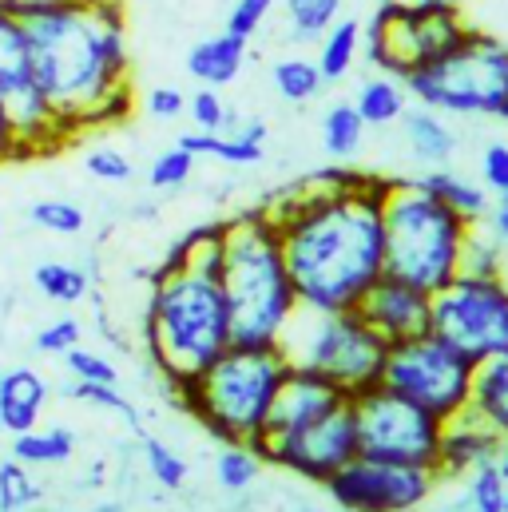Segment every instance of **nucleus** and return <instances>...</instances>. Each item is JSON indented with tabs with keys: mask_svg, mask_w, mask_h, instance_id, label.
I'll return each instance as SVG.
<instances>
[{
	"mask_svg": "<svg viewBox=\"0 0 508 512\" xmlns=\"http://www.w3.org/2000/svg\"><path fill=\"white\" fill-rule=\"evenodd\" d=\"M4 163H16V143H12V131H8V120L0 112V167Z\"/></svg>",
	"mask_w": 508,
	"mask_h": 512,
	"instance_id": "49",
	"label": "nucleus"
},
{
	"mask_svg": "<svg viewBox=\"0 0 508 512\" xmlns=\"http://www.w3.org/2000/svg\"><path fill=\"white\" fill-rule=\"evenodd\" d=\"M497 469H501V477L508 481V441L501 445V457H497Z\"/></svg>",
	"mask_w": 508,
	"mask_h": 512,
	"instance_id": "52",
	"label": "nucleus"
},
{
	"mask_svg": "<svg viewBox=\"0 0 508 512\" xmlns=\"http://www.w3.org/2000/svg\"><path fill=\"white\" fill-rule=\"evenodd\" d=\"M4 437H8V433H4V421H0V445H4Z\"/></svg>",
	"mask_w": 508,
	"mask_h": 512,
	"instance_id": "54",
	"label": "nucleus"
},
{
	"mask_svg": "<svg viewBox=\"0 0 508 512\" xmlns=\"http://www.w3.org/2000/svg\"><path fill=\"white\" fill-rule=\"evenodd\" d=\"M84 512H120V505H116V501H104V505H92V509H84Z\"/></svg>",
	"mask_w": 508,
	"mask_h": 512,
	"instance_id": "53",
	"label": "nucleus"
},
{
	"mask_svg": "<svg viewBox=\"0 0 508 512\" xmlns=\"http://www.w3.org/2000/svg\"><path fill=\"white\" fill-rule=\"evenodd\" d=\"M354 108H358V116H362V124L366 128H389V124H397L405 112H409V92H405V84L401 80H393V76H366L362 84H358V92H354V100H350Z\"/></svg>",
	"mask_w": 508,
	"mask_h": 512,
	"instance_id": "23",
	"label": "nucleus"
},
{
	"mask_svg": "<svg viewBox=\"0 0 508 512\" xmlns=\"http://www.w3.org/2000/svg\"><path fill=\"white\" fill-rule=\"evenodd\" d=\"M429 334L473 366L508 354L505 274H457L429 294Z\"/></svg>",
	"mask_w": 508,
	"mask_h": 512,
	"instance_id": "10",
	"label": "nucleus"
},
{
	"mask_svg": "<svg viewBox=\"0 0 508 512\" xmlns=\"http://www.w3.org/2000/svg\"><path fill=\"white\" fill-rule=\"evenodd\" d=\"M187 116H191L195 131H227L235 120V112L227 108L219 88H195L187 96Z\"/></svg>",
	"mask_w": 508,
	"mask_h": 512,
	"instance_id": "38",
	"label": "nucleus"
},
{
	"mask_svg": "<svg viewBox=\"0 0 508 512\" xmlns=\"http://www.w3.org/2000/svg\"><path fill=\"white\" fill-rule=\"evenodd\" d=\"M290 362L278 346H227L203 374L171 385L179 409H187L219 445H251L266 425L270 401Z\"/></svg>",
	"mask_w": 508,
	"mask_h": 512,
	"instance_id": "5",
	"label": "nucleus"
},
{
	"mask_svg": "<svg viewBox=\"0 0 508 512\" xmlns=\"http://www.w3.org/2000/svg\"><path fill=\"white\" fill-rule=\"evenodd\" d=\"M322 489L342 512H413L433 497L437 473L417 465L354 457Z\"/></svg>",
	"mask_w": 508,
	"mask_h": 512,
	"instance_id": "14",
	"label": "nucleus"
},
{
	"mask_svg": "<svg viewBox=\"0 0 508 512\" xmlns=\"http://www.w3.org/2000/svg\"><path fill=\"white\" fill-rule=\"evenodd\" d=\"M262 465L294 473L302 481L326 485L342 465H350L358 457V429H354V405L350 397L342 405H334L330 413H322L318 421L302 425L298 433L282 437V441H262L254 445Z\"/></svg>",
	"mask_w": 508,
	"mask_h": 512,
	"instance_id": "13",
	"label": "nucleus"
},
{
	"mask_svg": "<svg viewBox=\"0 0 508 512\" xmlns=\"http://www.w3.org/2000/svg\"><path fill=\"white\" fill-rule=\"evenodd\" d=\"M32 286L48 298V302H60V306H76L92 294V274L76 262H40L32 270Z\"/></svg>",
	"mask_w": 508,
	"mask_h": 512,
	"instance_id": "29",
	"label": "nucleus"
},
{
	"mask_svg": "<svg viewBox=\"0 0 508 512\" xmlns=\"http://www.w3.org/2000/svg\"><path fill=\"white\" fill-rule=\"evenodd\" d=\"M48 401H52V385L40 370L12 366V370L0 374V421H4L8 437L36 429L44 409H48Z\"/></svg>",
	"mask_w": 508,
	"mask_h": 512,
	"instance_id": "19",
	"label": "nucleus"
},
{
	"mask_svg": "<svg viewBox=\"0 0 508 512\" xmlns=\"http://www.w3.org/2000/svg\"><path fill=\"white\" fill-rule=\"evenodd\" d=\"M282 358L294 370H306L346 397H358L381 385V366L389 342L358 314V310H302L286 322L278 338Z\"/></svg>",
	"mask_w": 508,
	"mask_h": 512,
	"instance_id": "7",
	"label": "nucleus"
},
{
	"mask_svg": "<svg viewBox=\"0 0 508 512\" xmlns=\"http://www.w3.org/2000/svg\"><path fill=\"white\" fill-rule=\"evenodd\" d=\"M362 139H366V124H362V116H358V108L350 100H338V104L326 108V116H322V147H326V155L334 163L354 159Z\"/></svg>",
	"mask_w": 508,
	"mask_h": 512,
	"instance_id": "30",
	"label": "nucleus"
},
{
	"mask_svg": "<svg viewBox=\"0 0 508 512\" xmlns=\"http://www.w3.org/2000/svg\"><path fill=\"white\" fill-rule=\"evenodd\" d=\"M354 405V429H358V457L393 461V465H417L437 473L441 457V425L429 409L405 401L401 393L374 385L358 397Z\"/></svg>",
	"mask_w": 508,
	"mask_h": 512,
	"instance_id": "12",
	"label": "nucleus"
},
{
	"mask_svg": "<svg viewBox=\"0 0 508 512\" xmlns=\"http://www.w3.org/2000/svg\"><path fill=\"white\" fill-rule=\"evenodd\" d=\"M68 397H76V401H88V405H100V409H108V413H116L120 421H124L127 429L139 437L143 433V421H139V409L127 401L124 393H120V385H100V382H72L64 389Z\"/></svg>",
	"mask_w": 508,
	"mask_h": 512,
	"instance_id": "35",
	"label": "nucleus"
},
{
	"mask_svg": "<svg viewBox=\"0 0 508 512\" xmlns=\"http://www.w3.org/2000/svg\"><path fill=\"white\" fill-rule=\"evenodd\" d=\"M266 139H270L266 120L251 116V120H231L227 131H187V135H179V147H187L195 159H219V163H231V167H254L266 155Z\"/></svg>",
	"mask_w": 508,
	"mask_h": 512,
	"instance_id": "18",
	"label": "nucleus"
},
{
	"mask_svg": "<svg viewBox=\"0 0 508 512\" xmlns=\"http://www.w3.org/2000/svg\"><path fill=\"white\" fill-rule=\"evenodd\" d=\"M84 171H88L92 179H100V183H127V179L135 175L131 159H127L120 147H92V151L84 155Z\"/></svg>",
	"mask_w": 508,
	"mask_h": 512,
	"instance_id": "44",
	"label": "nucleus"
},
{
	"mask_svg": "<svg viewBox=\"0 0 508 512\" xmlns=\"http://www.w3.org/2000/svg\"><path fill=\"white\" fill-rule=\"evenodd\" d=\"M64 4H80V0H0V8L16 20H28V16H40V12L64 8Z\"/></svg>",
	"mask_w": 508,
	"mask_h": 512,
	"instance_id": "47",
	"label": "nucleus"
},
{
	"mask_svg": "<svg viewBox=\"0 0 508 512\" xmlns=\"http://www.w3.org/2000/svg\"><path fill=\"white\" fill-rule=\"evenodd\" d=\"M274 8H278V0H231L227 20H223V32L254 40L262 32V24L274 16Z\"/></svg>",
	"mask_w": 508,
	"mask_h": 512,
	"instance_id": "40",
	"label": "nucleus"
},
{
	"mask_svg": "<svg viewBox=\"0 0 508 512\" xmlns=\"http://www.w3.org/2000/svg\"><path fill=\"white\" fill-rule=\"evenodd\" d=\"M64 366H68V374H72L76 382L120 385V370H116V366H112L104 354H96V350L76 346V350H68V354H64Z\"/></svg>",
	"mask_w": 508,
	"mask_h": 512,
	"instance_id": "42",
	"label": "nucleus"
},
{
	"mask_svg": "<svg viewBox=\"0 0 508 512\" xmlns=\"http://www.w3.org/2000/svg\"><path fill=\"white\" fill-rule=\"evenodd\" d=\"M28 76L72 139L135 112L124 4L80 0L24 20Z\"/></svg>",
	"mask_w": 508,
	"mask_h": 512,
	"instance_id": "2",
	"label": "nucleus"
},
{
	"mask_svg": "<svg viewBox=\"0 0 508 512\" xmlns=\"http://www.w3.org/2000/svg\"><path fill=\"white\" fill-rule=\"evenodd\" d=\"M247 48H251V40L231 36V32H215V36L191 44V52H187V76L199 88H219L223 92L227 84H235L243 76Z\"/></svg>",
	"mask_w": 508,
	"mask_h": 512,
	"instance_id": "20",
	"label": "nucleus"
},
{
	"mask_svg": "<svg viewBox=\"0 0 508 512\" xmlns=\"http://www.w3.org/2000/svg\"><path fill=\"white\" fill-rule=\"evenodd\" d=\"M501 437L497 429L473 413L461 409L457 417H449L441 425V457H437V477H469L481 465H493L501 457Z\"/></svg>",
	"mask_w": 508,
	"mask_h": 512,
	"instance_id": "17",
	"label": "nucleus"
},
{
	"mask_svg": "<svg viewBox=\"0 0 508 512\" xmlns=\"http://www.w3.org/2000/svg\"><path fill=\"white\" fill-rule=\"evenodd\" d=\"M100 485H104V461H96V465H92V473H88L84 489H100Z\"/></svg>",
	"mask_w": 508,
	"mask_h": 512,
	"instance_id": "51",
	"label": "nucleus"
},
{
	"mask_svg": "<svg viewBox=\"0 0 508 512\" xmlns=\"http://www.w3.org/2000/svg\"><path fill=\"white\" fill-rule=\"evenodd\" d=\"M461 274H501V243L493 235H485L477 223H473L469 243H465Z\"/></svg>",
	"mask_w": 508,
	"mask_h": 512,
	"instance_id": "43",
	"label": "nucleus"
},
{
	"mask_svg": "<svg viewBox=\"0 0 508 512\" xmlns=\"http://www.w3.org/2000/svg\"><path fill=\"white\" fill-rule=\"evenodd\" d=\"M508 481L501 477L497 461L469 473V509L473 512H505Z\"/></svg>",
	"mask_w": 508,
	"mask_h": 512,
	"instance_id": "39",
	"label": "nucleus"
},
{
	"mask_svg": "<svg viewBox=\"0 0 508 512\" xmlns=\"http://www.w3.org/2000/svg\"><path fill=\"white\" fill-rule=\"evenodd\" d=\"M461 512H473V509H469V505H465V509H461Z\"/></svg>",
	"mask_w": 508,
	"mask_h": 512,
	"instance_id": "57",
	"label": "nucleus"
},
{
	"mask_svg": "<svg viewBox=\"0 0 508 512\" xmlns=\"http://www.w3.org/2000/svg\"><path fill=\"white\" fill-rule=\"evenodd\" d=\"M139 453H143L147 473H151L163 489H183V481H187V461H183L171 445H163L159 437H151V433L143 429V433H139Z\"/></svg>",
	"mask_w": 508,
	"mask_h": 512,
	"instance_id": "34",
	"label": "nucleus"
},
{
	"mask_svg": "<svg viewBox=\"0 0 508 512\" xmlns=\"http://www.w3.org/2000/svg\"><path fill=\"white\" fill-rule=\"evenodd\" d=\"M143 346L167 385L203 374L231 338V310L219 286V223L191 231L151 274Z\"/></svg>",
	"mask_w": 508,
	"mask_h": 512,
	"instance_id": "3",
	"label": "nucleus"
},
{
	"mask_svg": "<svg viewBox=\"0 0 508 512\" xmlns=\"http://www.w3.org/2000/svg\"><path fill=\"white\" fill-rule=\"evenodd\" d=\"M401 84L413 104L437 116L501 120L508 104V40L469 24L453 48H445Z\"/></svg>",
	"mask_w": 508,
	"mask_h": 512,
	"instance_id": "8",
	"label": "nucleus"
},
{
	"mask_svg": "<svg viewBox=\"0 0 508 512\" xmlns=\"http://www.w3.org/2000/svg\"><path fill=\"white\" fill-rule=\"evenodd\" d=\"M501 120H508V104H505V112H501Z\"/></svg>",
	"mask_w": 508,
	"mask_h": 512,
	"instance_id": "55",
	"label": "nucleus"
},
{
	"mask_svg": "<svg viewBox=\"0 0 508 512\" xmlns=\"http://www.w3.org/2000/svg\"><path fill=\"white\" fill-rule=\"evenodd\" d=\"M342 401H346V393H342V389H334L330 382H322V378H314V374H306V370H294V366H290V374L282 378L278 393H274V401H270L266 425H262V433L254 437L251 445H262V441H282V437L298 433L302 425L318 421L322 413H330V409H334V405H342Z\"/></svg>",
	"mask_w": 508,
	"mask_h": 512,
	"instance_id": "15",
	"label": "nucleus"
},
{
	"mask_svg": "<svg viewBox=\"0 0 508 512\" xmlns=\"http://www.w3.org/2000/svg\"><path fill=\"white\" fill-rule=\"evenodd\" d=\"M219 286L239 346H278L298 298L286 274L278 227L262 207L219 223Z\"/></svg>",
	"mask_w": 508,
	"mask_h": 512,
	"instance_id": "4",
	"label": "nucleus"
},
{
	"mask_svg": "<svg viewBox=\"0 0 508 512\" xmlns=\"http://www.w3.org/2000/svg\"><path fill=\"white\" fill-rule=\"evenodd\" d=\"M24 512H36V509H24Z\"/></svg>",
	"mask_w": 508,
	"mask_h": 512,
	"instance_id": "59",
	"label": "nucleus"
},
{
	"mask_svg": "<svg viewBox=\"0 0 508 512\" xmlns=\"http://www.w3.org/2000/svg\"><path fill=\"white\" fill-rule=\"evenodd\" d=\"M481 223L489 227V235H493L501 247H508V195H501V199H497V207H493V211H489Z\"/></svg>",
	"mask_w": 508,
	"mask_h": 512,
	"instance_id": "48",
	"label": "nucleus"
},
{
	"mask_svg": "<svg viewBox=\"0 0 508 512\" xmlns=\"http://www.w3.org/2000/svg\"><path fill=\"white\" fill-rule=\"evenodd\" d=\"M358 314L389 346L429 334V294L401 282V278H389V274H381L378 282L366 290V298L358 302Z\"/></svg>",
	"mask_w": 508,
	"mask_h": 512,
	"instance_id": "16",
	"label": "nucleus"
},
{
	"mask_svg": "<svg viewBox=\"0 0 508 512\" xmlns=\"http://www.w3.org/2000/svg\"><path fill=\"white\" fill-rule=\"evenodd\" d=\"M286 16V40L290 44H318L330 24L342 16V0H278Z\"/></svg>",
	"mask_w": 508,
	"mask_h": 512,
	"instance_id": "28",
	"label": "nucleus"
},
{
	"mask_svg": "<svg viewBox=\"0 0 508 512\" xmlns=\"http://www.w3.org/2000/svg\"><path fill=\"white\" fill-rule=\"evenodd\" d=\"M44 497L40 481L32 477L28 465H20L16 457H4L0 461V512H24L36 509Z\"/></svg>",
	"mask_w": 508,
	"mask_h": 512,
	"instance_id": "32",
	"label": "nucleus"
},
{
	"mask_svg": "<svg viewBox=\"0 0 508 512\" xmlns=\"http://www.w3.org/2000/svg\"><path fill=\"white\" fill-rule=\"evenodd\" d=\"M473 378H477V366L433 334L393 342L389 354H385V366H381V385L385 389H393L405 401L429 409L437 421H449L461 409H469Z\"/></svg>",
	"mask_w": 508,
	"mask_h": 512,
	"instance_id": "11",
	"label": "nucleus"
},
{
	"mask_svg": "<svg viewBox=\"0 0 508 512\" xmlns=\"http://www.w3.org/2000/svg\"><path fill=\"white\" fill-rule=\"evenodd\" d=\"M143 112L159 124H171V120L187 116V92H179L175 84H155L143 92Z\"/></svg>",
	"mask_w": 508,
	"mask_h": 512,
	"instance_id": "45",
	"label": "nucleus"
},
{
	"mask_svg": "<svg viewBox=\"0 0 508 512\" xmlns=\"http://www.w3.org/2000/svg\"><path fill=\"white\" fill-rule=\"evenodd\" d=\"M262 473V457L254 445H223L215 457V477L227 493H247Z\"/></svg>",
	"mask_w": 508,
	"mask_h": 512,
	"instance_id": "31",
	"label": "nucleus"
},
{
	"mask_svg": "<svg viewBox=\"0 0 508 512\" xmlns=\"http://www.w3.org/2000/svg\"><path fill=\"white\" fill-rule=\"evenodd\" d=\"M80 338H84V326H80V318H72V314H64V318H52L44 330H36V354H48V358H64L68 350H76L80 346Z\"/></svg>",
	"mask_w": 508,
	"mask_h": 512,
	"instance_id": "41",
	"label": "nucleus"
},
{
	"mask_svg": "<svg viewBox=\"0 0 508 512\" xmlns=\"http://www.w3.org/2000/svg\"><path fill=\"white\" fill-rule=\"evenodd\" d=\"M473 413H481L497 437L508 441V354L501 358H489L477 366V378H473V401H469Z\"/></svg>",
	"mask_w": 508,
	"mask_h": 512,
	"instance_id": "26",
	"label": "nucleus"
},
{
	"mask_svg": "<svg viewBox=\"0 0 508 512\" xmlns=\"http://www.w3.org/2000/svg\"><path fill=\"white\" fill-rule=\"evenodd\" d=\"M473 223L433 199L417 179H385L381 191V247L385 274L425 294L461 274Z\"/></svg>",
	"mask_w": 508,
	"mask_h": 512,
	"instance_id": "6",
	"label": "nucleus"
},
{
	"mask_svg": "<svg viewBox=\"0 0 508 512\" xmlns=\"http://www.w3.org/2000/svg\"><path fill=\"white\" fill-rule=\"evenodd\" d=\"M481 187L493 191L497 199L508 195V143H489L481 155Z\"/></svg>",
	"mask_w": 508,
	"mask_h": 512,
	"instance_id": "46",
	"label": "nucleus"
},
{
	"mask_svg": "<svg viewBox=\"0 0 508 512\" xmlns=\"http://www.w3.org/2000/svg\"><path fill=\"white\" fill-rule=\"evenodd\" d=\"M270 84H274V92L286 104H298L302 108V104H310V100L322 96L326 76H322V68H318L314 56H282V60L270 64Z\"/></svg>",
	"mask_w": 508,
	"mask_h": 512,
	"instance_id": "27",
	"label": "nucleus"
},
{
	"mask_svg": "<svg viewBox=\"0 0 508 512\" xmlns=\"http://www.w3.org/2000/svg\"><path fill=\"white\" fill-rule=\"evenodd\" d=\"M76 433L68 429V425H36V429H28V433H16L12 437V453L8 457H16L20 465H28V469H48V465H64V461H72L76 457Z\"/></svg>",
	"mask_w": 508,
	"mask_h": 512,
	"instance_id": "24",
	"label": "nucleus"
},
{
	"mask_svg": "<svg viewBox=\"0 0 508 512\" xmlns=\"http://www.w3.org/2000/svg\"><path fill=\"white\" fill-rule=\"evenodd\" d=\"M505 512H508V493H505Z\"/></svg>",
	"mask_w": 508,
	"mask_h": 512,
	"instance_id": "56",
	"label": "nucleus"
},
{
	"mask_svg": "<svg viewBox=\"0 0 508 512\" xmlns=\"http://www.w3.org/2000/svg\"><path fill=\"white\" fill-rule=\"evenodd\" d=\"M306 512H318V509H306Z\"/></svg>",
	"mask_w": 508,
	"mask_h": 512,
	"instance_id": "58",
	"label": "nucleus"
},
{
	"mask_svg": "<svg viewBox=\"0 0 508 512\" xmlns=\"http://www.w3.org/2000/svg\"><path fill=\"white\" fill-rule=\"evenodd\" d=\"M417 187H425L433 199H441L449 211H457L469 223H481L489 215V191L449 167H429L425 175H417Z\"/></svg>",
	"mask_w": 508,
	"mask_h": 512,
	"instance_id": "22",
	"label": "nucleus"
},
{
	"mask_svg": "<svg viewBox=\"0 0 508 512\" xmlns=\"http://www.w3.org/2000/svg\"><path fill=\"white\" fill-rule=\"evenodd\" d=\"M28 76V36H24V20L8 16L0 8V92L16 80Z\"/></svg>",
	"mask_w": 508,
	"mask_h": 512,
	"instance_id": "33",
	"label": "nucleus"
},
{
	"mask_svg": "<svg viewBox=\"0 0 508 512\" xmlns=\"http://www.w3.org/2000/svg\"><path fill=\"white\" fill-rule=\"evenodd\" d=\"M195 155L187 151V147H167V151H159L155 159H151V171H147V183L155 187V191H175V187H183L191 175H195Z\"/></svg>",
	"mask_w": 508,
	"mask_h": 512,
	"instance_id": "37",
	"label": "nucleus"
},
{
	"mask_svg": "<svg viewBox=\"0 0 508 512\" xmlns=\"http://www.w3.org/2000/svg\"><path fill=\"white\" fill-rule=\"evenodd\" d=\"M28 219H32V227H40L48 235H64V239L68 235H80L88 227L84 207H76L68 199H40V203H32L28 207Z\"/></svg>",
	"mask_w": 508,
	"mask_h": 512,
	"instance_id": "36",
	"label": "nucleus"
},
{
	"mask_svg": "<svg viewBox=\"0 0 508 512\" xmlns=\"http://www.w3.org/2000/svg\"><path fill=\"white\" fill-rule=\"evenodd\" d=\"M397 124H401V135H405L413 159H421L425 167H445L457 155V131L449 128L445 116H437L421 104H409V112Z\"/></svg>",
	"mask_w": 508,
	"mask_h": 512,
	"instance_id": "21",
	"label": "nucleus"
},
{
	"mask_svg": "<svg viewBox=\"0 0 508 512\" xmlns=\"http://www.w3.org/2000/svg\"><path fill=\"white\" fill-rule=\"evenodd\" d=\"M465 32L469 20L457 8L378 0L370 20H362V56L381 76L405 80L429 60H437L445 48H453Z\"/></svg>",
	"mask_w": 508,
	"mask_h": 512,
	"instance_id": "9",
	"label": "nucleus"
},
{
	"mask_svg": "<svg viewBox=\"0 0 508 512\" xmlns=\"http://www.w3.org/2000/svg\"><path fill=\"white\" fill-rule=\"evenodd\" d=\"M358 56H362V20L342 12V16L330 24V32L318 40V56H314V60H318L326 84H338V80H346V76L354 72Z\"/></svg>",
	"mask_w": 508,
	"mask_h": 512,
	"instance_id": "25",
	"label": "nucleus"
},
{
	"mask_svg": "<svg viewBox=\"0 0 508 512\" xmlns=\"http://www.w3.org/2000/svg\"><path fill=\"white\" fill-rule=\"evenodd\" d=\"M401 4H425V8H457V12H461L469 0H401Z\"/></svg>",
	"mask_w": 508,
	"mask_h": 512,
	"instance_id": "50",
	"label": "nucleus"
},
{
	"mask_svg": "<svg viewBox=\"0 0 508 512\" xmlns=\"http://www.w3.org/2000/svg\"><path fill=\"white\" fill-rule=\"evenodd\" d=\"M381 191V175L330 167L262 203L302 310H358L385 274Z\"/></svg>",
	"mask_w": 508,
	"mask_h": 512,
	"instance_id": "1",
	"label": "nucleus"
}]
</instances>
